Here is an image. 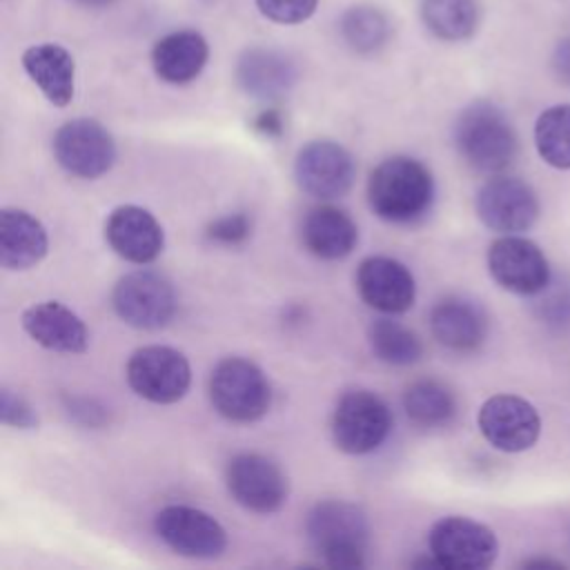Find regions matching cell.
Listing matches in <instances>:
<instances>
[{"mask_svg":"<svg viewBox=\"0 0 570 570\" xmlns=\"http://www.w3.org/2000/svg\"><path fill=\"white\" fill-rule=\"evenodd\" d=\"M22 69L53 107H67L76 87L73 56L56 42L33 45L22 53Z\"/></svg>","mask_w":570,"mask_h":570,"instance_id":"603a6c76","label":"cell"},{"mask_svg":"<svg viewBox=\"0 0 570 570\" xmlns=\"http://www.w3.org/2000/svg\"><path fill=\"white\" fill-rule=\"evenodd\" d=\"M430 332L452 352H474L488 336V316L474 301L445 296L430 312Z\"/></svg>","mask_w":570,"mask_h":570,"instance_id":"d6986e66","label":"cell"},{"mask_svg":"<svg viewBox=\"0 0 570 570\" xmlns=\"http://www.w3.org/2000/svg\"><path fill=\"white\" fill-rule=\"evenodd\" d=\"M483 439L501 452L530 450L541 434L537 407L517 394L490 396L476 416Z\"/></svg>","mask_w":570,"mask_h":570,"instance_id":"9a60e30c","label":"cell"},{"mask_svg":"<svg viewBox=\"0 0 570 570\" xmlns=\"http://www.w3.org/2000/svg\"><path fill=\"white\" fill-rule=\"evenodd\" d=\"M209 401L223 419L232 423H254L263 419L272 405V385L254 361L227 356L212 370Z\"/></svg>","mask_w":570,"mask_h":570,"instance_id":"277c9868","label":"cell"},{"mask_svg":"<svg viewBox=\"0 0 570 570\" xmlns=\"http://www.w3.org/2000/svg\"><path fill=\"white\" fill-rule=\"evenodd\" d=\"M434 178L416 158L392 156L379 163L367 180V205L385 223L412 225L432 209Z\"/></svg>","mask_w":570,"mask_h":570,"instance_id":"6da1fadb","label":"cell"},{"mask_svg":"<svg viewBox=\"0 0 570 570\" xmlns=\"http://www.w3.org/2000/svg\"><path fill=\"white\" fill-rule=\"evenodd\" d=\"M523 568H552V570H559L563 568L561 561H552V559H530V561H523Z\"/></svg>","mask_w":570,"mask_h":570,"instance_id":"8d00e7d4","label":"cell"},{"mask_svg":"<svg viewBox=\"0 0 570 570\" xmlns=\"http://www.w3.org/2000/svg\"><path fill=\"white\" fill-rule=\"evenodd\" d=\"M488 269L497 285L519 296H534L550 285L546 254L530 238L505 234L488 249Z\"/></svg>","mask_w":570,"mask_h":570,"instance_id":"8fae6325","label":"cell"},{"mask_svg":"<svg viewBox=\"0 0 570 570\" xmlns=\"http://www.w3.org/2000/svg\"><path fill=\"white\" fill-rule=\"evenodd\" d=\"M22 330L45 350L82 354L89 347V332L82 318L58 301H40L22 312Z\"/></svg>","mask_w":570,"mask_h":570,"instance_id":"ac0fdd59","label":"cell"},{"mask_svg":"<svg viewBox=\"0 0 570 570\" xmlns=\"http://www.w3.org/2000/svg\"><path fill=\"white\" fill-rule=\"evenodd\" d=\"M390 405L370 390L345 392L332 412V439L345 454H370L383 445L392 430Z\"/></svg>","mask_w":570,"mask_h":570,"instance_id":"5b68a950","label":"cell"},{"mask_svg":"<svg viewBox=\"0 0 570 570\" xmlns=\"http://www.w3.org/2000/svg\"><path fill=\"white\" fill-rule=\"evenodd\" d=\"M105 238L109 247L125 261L147 265L156 261L165 247V234L156 216L138 205H118L105 220Z\"/></svg>","mask_w":570,"mask_h":570,"instance_id":"e0dca14e","label":"cell"},{"mask_svg":"<svg viewBox=\"0 0 570 570\" xmlns=\"http://www.w3.org/2000/svg\"><path fill=\"white\" fill-rule=\"evenodd\" d=\"M541 312L548 323H566L570 318V289H552V294L541 303Z\"/></svg>","mask_w":570,"mask_h":570,"instance_id":"836d02e7","label":"cell"},{"mask_svg":"<svg viewBox=\"0 0 570 570\" xmlns=\"http://www.w3.org/2000/svg\"><path fill=\"white\" fill-rule=\"evenodd\" d=\"M53 156L67 174L91 180L114 167L116 142L98 120L73 118L56 131Z\"/></svg>","mask_w":570,"mask_h":570,"instance_id":"7c38bea8","label":"cell"},{"mask_svg":"<svg viewBox=\"0 0 570 570\" xmlns=\"http://www.w3.org/2000/svg\"><path fill=\"white\" fill-rule=\"evenodd\" d=\"M294 176L305 194L318 200H332L352 189L356 165L343 145L334 140H312L298 149Z\"/></svg>","mask_w":570,"mask_h":570,"instance_id":"5bb4252c","label":"cell"},{"mask_svg":"<svg viewBox=\"0 0 570 570\" xmlns=\"http://www.w3.org/2000/svg\"><path fill=\"white\" fill-rule=\"evenodd\" d=\"M225 485L232 499L249 512H278L289 494L285 472L258 452H240L225 468Z\"/></svg>","mask_w":570,"mask_h":570,"instance_id":"9c48e42d","label":"cell"},{"mask_svg":"<svg viewBox=\"0 0 570 570\" xmlns=\"http://www.w3.org/2000/svg\"><path fill=\"white\" fill-rule=\"evenodd\" d=\"M47 229L33 214L18 207L0 212V265L4 269H29L47 256Z\"/></svg>","mask_w":570,"mask_h":570,"instance_id":"ffe728a7","label":"cell"},{"mask_svg":"<svg viewBox=\"0 0 570 570\" xmlns=\"http://www.w3.org/2000/svg\"><path fill=\"white\" fill-rule=\"evenodd\" d=\"M127 383L140 399L169 405L187 394L191 367L187 356L176 347L145 345L127 361Z\"/></svg>","mask_w":570,"mask_h":570,"instance_id":"52a82bcc","label":"cell"},{"mask_svg":"<svg viewBox=\"0 0 570 570\" xmlns=\"http://www.w3.org/2000/svg\"><path fill=\"white\" fill-rule=\"evenodd\" d=\"M403 407L419 428H445L456 416V396L436 379H419L405 387Z\"/></svg>","mask_w":570,"mask_h":570,"instance_id":"d4e9b609","label":"cell"},{"mask_svg":"<svg viewBox=\"0 0 570 570\" xmlns=\"http://www.w3.org/2000/svg\"><path fill=\"white\" fill-rule=\"evenodd\" d=\"M517 134L508 116L488 100L468 105L454 125V145L474 171L501 174L517 156Z\"/></svg>","mask_w":570,"mask_h":570,"instance_id":"3957f363","label":"cell"},{"mask_svg":"<svg viewBox=\"0 0 570 570\" xmlns=\"http://www.w3.org/2000/svg\"><path fill=\"white\" fill-rule=\"evenodd\" d=\"M249 234H252V220L243 212L220 216V218L212 220L205 229L207 240H212L216 245H225V247H236V245L245 243L249 238Z\"/></svg>","mask_w":570,"mask_h":570,"instance_id":"f546056e","label":"cell"},{"mask_svg":"<svg viewBox=\"0 0 570 570\" xmlns=\"http://www.w3.org/2000/svg\"><path fill=\"white\" fill-rule=\"evenodd\" d=\"M158 539L180 557L216 559L227 548L225 528L205 510L191 505H165L156 519Z\"/></svg>","mask_w":570,"mask_h":570,"instance_id":"30bf717a","label":"cell"},{"mask_svg":"<svg viewBox=\"0 0 570 570\" xmlns=\"http://www.w3.org/2000/svg\"><path fill=\"white\" fill-rule=\"evenodd\" d=\"M316 4L318 0H256L261 13L278 24L305 22L314 13Z\"/></svg>","mask_w":570,"mask_h":570,"instance_id":"4dcf8cb0","label":"cell"},{"mask_svg":"<svg viewBox=\"0 0 570 570\" xmlns=\"http://www.w3.org/2000/svg\"><path fill=\"white\" fill-rule=\"evenodd\" d=\"M254 129L267 138H276L283 134V116L278 109H263L254 118Z\"/></svg>","mask_w":570,"mask_h":570,"instance_id":"d590c367","label":"cell"},{"mask_svg":"<svg viewBox=\"0 0 570 570\" xmlns=\"http://www.w3.org/2000/svg\"><path fill=\"white\" fill-rule=\"evenodd\" d=\"M476 214L485 227L499 234H519L539 218L537 191L517 176H492L476 191Z\"/></svg>","mask_w":570,"mask_h":570,"instance_id":"4fadbf2b","label":"cell"},{"mask_svg":"<svg viewBox=\"0 0 570 570\" xmlns=\"http://www.w3.org/2000/svg\"><path fill=\"white\" fill-rule=\"evenodd\" d=\"M209 58V45L198 31H174L160 38L151 51V65L160 80L169 85L191 82Z\"/></svg>","mask_w":570,"mask_h":570,"instance_id":"cb8c5ba5","label":"cell"},{"mask_svg":"<svg viewBox=\"0 0 570 570\" xmlns=\"http://www.w3.org/2000/svg\"><path fill=\"white\" fill-rule=\"evenodd\" d=\"M372 354L387 365H412L423 356V343L410 327L392 318H376L367 327Z\"/></svg>","mask_w":570,"mask_h":570,"instance_id":"4316f807","label":"cell"},{"mask_svg":"<svg viewBox=\"0 0 570 570\" xmlns=\"http://www.w3.org/2000/svg\"><path fill=\"white\" fill-rule=\"evenodd\" d=\"M0 416L4 425L20 430H31L38 425V414L29 401L9 387H2L0 392Z\"/></svg>","mask_w":570,"mask_h":570,"instance_id":"1f68e13d","label":"cell"},{"mask_svg":"<svg viewBox=\"0 0 570 570\" xmlns=\"http://www.w3.org/2000/svg\"><path fill=\"white\" fill-rule=\"evenodd\" d=\"M430 557L448 570H483L499 554L497 534L468 517H443L428 534Z\"/></svg>","mask_w":570,"mask_h":570,"instance_id":"8992f818","label":"cell"},{"mask_svg":"<svg viewBox=\"0 0 570 570\" xmlns=\"http://www.w3.org/2000/svg\"><path fill=\"white\" fill-rule=\"evenodd\" d=\"M550 67H552V73L554 78L570 87V36L559 40L554 51H552V58H550Z\"/></svg>","mask_w":570,"mask_h":570,"instance_id":"e575fe53","label":"cell"},{"mask_svg":"<svg viewBox=\"0 0 570 570\" xmlns=\"http://www.w3.org/2000/svg\"><path fill=\"white\" fill-rule=\"evenodd\" d=\"M534 145L546 165L570 169V105H554L541 111L534 125Z\"/></svg>","mask_w":570,"mask_h":570,"instance_id":"83f0119b","label":"cell"},{"mask_svg":"<svg viewBox=\"0 0 570 570\" xmlns=\"http://www.w3.org/2000/svg\"><path fill=\"white\" fill-rule=\"evenodd\" d=\"M481 9L476 0H421L423 24L441 40H468L479 27Z\"/></svg>","mask_w":570,"mask_h":570,"instance_id":"484cf974","label":"cell"},{"mask_svg":"<svg viewBox=\"0 0 570 570\" xmlns=\"http://www.w3.org/2000/svg\"><path fill=\"white\" fill-rule=\"evenodd\" d=\"M305 249L321 261H338L352 254L358 243V227L343 209L334 205L312 207L301 223Z\"/></svg>","mask_w":570,"mask_h":570,"instance_id":"44dd1931","label":"cell"},{"mask_svg":"<svg viewBox=\"0 0 570 570\" xmlns=\"http://www.w3.org/2000/svg\"><path fill=\"white\" fill-rule=\"evenodd\" d=\"M236 80L247 96L258 100H276L294 87L296 67L281 51L254 47L238 58Z\"/></svg>","mask_w":570,"mask_h":570,"instance_id":"7402d4cb","label":"cell"},{"mask_svg":"<svg viewBox=\"0 0 570 570\" xmlns=\"http://www.w3.org/2000/svg\"><path fill=\"white\" fill-rule=\"evenodd\" d=\"M341 36L356 53H374L390 38V22L374 7H352L341 18Z\"/></svg>","mask_w":570,"mask_h":570,"instance_id":"f1b7e54d","label":"cell"},{"mask_svg":"<svg viewBox=\"0 0 570 570\" xmlns=\"http://www.w3.org/2000/svg\"><path fill=\"white\" fill-rule=\"evenodd\" d=\"M305 534L327 568H363L370 548L367 514L350 501L323 499L305 519Z\"/></svg>","mask_w":570,"mask_h":570,"instance_id":"7a4b0ae2","label":"cell"},{"mask_svg":"<svg viewBox=\"0 0 570 570\" xmlns=\"http://www.w3.org/2000/svg\"><path fill=\"white\" fill-rule=\"evenodd\" d=\"M76 4H82V7H89V9H102V7H109L114 4L116 0H71Z\"/></svg>","mask_w":570,"mask_h":570,"instance_id":"74e56055","label":"cell"},{"mask_svg":"<svg viewBox=\"0 0 570 570\" xmlns=\"http://www.w3.org/2000/svg\"><path fill=\"white\" fill-rule=\"evenodd\" d=\"M67 412L71 419H76L82 425L89 428H100L109 421V414L105 410V405H100L96 399H87V396H67Z\"/></svg>","mask_w":570,"mask_h":570,"instance_id":"d6a6232c","label":"cell"},{"mask_svg":"<svg viewBox=\"0 0 570 570\" xmlns=\"http://www.w3.org/2000/svg\"><path fill=\"white\" fill-rule=\"evenodd\" d=\"M356 289L363 303L381 314H403L416 298L412 272L390 256L363 258L356 269Z\"/></svg>","mask_w":570,"mask_h":570,"instance_id":"2e32d148","label":"cell"},{"mask_svg":"<svg viewBox=\"0 0 570 570\" xmlns=\"http://www.w3.org/2000/svg\"><path fill=\"white\" fill-rule=\"evenodd\" d=\"M111 305L120 321L136 330H160L176 314L174 285L158 272H129L114 285Z\"/></svg>","mask_w":570,"mask_h":570,"instance_id":"ba28073f","label":"cell"}]
</instances>
